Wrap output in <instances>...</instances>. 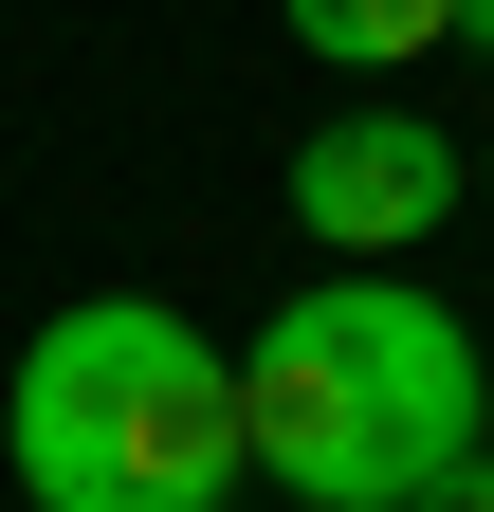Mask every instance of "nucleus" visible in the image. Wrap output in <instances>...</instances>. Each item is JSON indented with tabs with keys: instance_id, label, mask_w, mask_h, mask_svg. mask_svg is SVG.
I'll use <instances>...</instances> for the list:
<instances>
[{
	"instance_id": "nucleus-2",
	"label": "nucleus",
	"mask_w": 494,
	"mask_h": 512,
	"mask_svg": "<svg viewBox=\"0 0 494 512\" xmlns=\"http://www.w3.org/2000/svg\"><path fill=\"white\" fill-rule=\"evenodd\" d=\"M19 494L37 512H220L238 476V348H202L165 293H92L19 348Z\"/></svg>"
},
{
	"instance_id": "nucleus-1",
	"label": "nucleus",
	"mask_w": 494,
	"mask_h": 512,
	"mask_svg": "<svg viewBox=\"0 0 494 512\" xmlns=\"http://www.w3.org/2000/svg\"><path fill=\"white\" fill-rule=\"evenodd\" d=\"M494 421V348L458 330L403 256H330L312 293H275V330L238 348V458L293 512H421Z\"/></svg>"
},
{
	"instance_id": "nucleus-3",
	"label": "nucleus",
	"mask_w": 494,
	"mask_h": 512,
	"mask_svg": "<svg viewBox=\"0 0 494 512\" xmlns=\"http://www.w3.org/2000/svg\"><path fill=\"white\" fill-rule=\"evenodd\" d=\"M458 147L421 110H330L312 147H293V238H330V256H403V238H440L458 220Z\"/></svg>"
},
{
	"instance_id": "nucleus-7",
	"label": "nucleus",
	"mask_w": 494,
	"mask_h": 512,
	"mask_svg": "<svg viewBox=\"0 0 494 512\" xmlns=\"http://www.w3.org/2000/svg\"><path fill=\"white\" fill-rule=\"evenodd\" d=\"M476 183H494V165H476Z\"/></svg>"
},
{
	"instance_id": "nucleus-5",
	"label": "nucleus",
	"mask_w": 494,
	"mask_h": 512,
	"mask_svg": "<svg viewBox=\"0 0 494 512\" xmlns=\"http://www.w3.org/2000/svg\"><path fill=\"white\" fill-rule=\"evenodd\" d=\"M421 512H494V439H476V458H458L440 494H421Z\"/></svg>"
},
{
	"instance_id": "nucleus-4",
	"label": "nucleus",
	"mask_w": 494,
	"mask_h": 512,
	"mask_svg": "<svg viewBox=\"0 0 494 512\" xmlns=\"http://www.w3.org/2000/svg\"><path fill=\"white\" fill-rule=\"evenodd\" d=\"M293 55H330V74H421V55L458 37V0H275Z\"/></svg>"
},
{
	"instance_id": "nucleus-6",
	"label": "nucleus",
	"mask_w": 494,
	"mask_h": 512,
	"mask_svg": "<svg viewBox=\"0 0 494 512\" xmlns=\"http://www.w3.org/2000/svg\"><path fill=\"white\" fill-rule=\"evenodd\" d=\"M458 37H476V55H494V0H458Z\"/></svg>"
}]
</instances>
